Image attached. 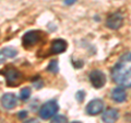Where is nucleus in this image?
I'll return each instance as SVG.
<instances>
[{"instance_id": "17", "label": "nucleus", "mask_w": 131, "mask_h": 123, "mask_svg": "<svg viewBox=\"0 0 131 123\" xmlns=\"http://www.w3.org/2000/svg\"><path fill=\"white\" fill-rule=\"evenodd\" d=\"M27 117V112L26 111H20L18 113V118L20 119V120H23V119H25Z\"/></svg>"}, {"instance_id": "7", "label": "nucleus", "mask_w": 131, "mask_h": 123, "mask_svg": "<svg viewBox=\"0 0 131 123\" xmlns=\"http://www.w3.org/2000/svg\"><path fill=\"white\" fill-rule=\"evenodd\" d=\"M104 109V102L101 99H94L92 101H90L86 108H85V112L89 116H97L100 114Z\"/></svg>"}, {"instance_id": "1", "label": "nucleus", "mask_w": 131, "mask_h": 123, "mask_svg": "<svg viewBox=\"0 0 131 123\" xmlns=\"http://www.w3.org/2000/svg\"><path fill=\"white\" fill-rule=\"evenodd\" d=\"M112 78L117 85L131 87V53L124 54L112 69Z\"/></svg>"}, {"instance_id": "12", "label": "nucleus", "mask_w": 131, "mask_h": 123, "mask_svg": "<svg viewBox=\"0 0 131 123\" xmlns=\"http://www.w3.org/2000/svg\"><path fill=\"white\" fill-rule=\"evenodd\" d=\"M1 55L6 56V57H9V58H13V57H15L16 55H18V51L13 47H10V46L3 47L1 50Z\"/></svg>"}, {"instance_id": "3", "label": "nucleus", "mask_w": 131, "mask_h": 123, "mask_svg": "<svg viewBox=\"0 0 131 123\" xmlns=\"http://www.w3.org/2000/svg\"><path fill=\"white\" fill-rule=\"evenodd\" d=\"M59 110V106L55 100L47 101L40 107L39 109V117L43 120H49L54 118Z\"/></svg>"}, {"instance_id": "13", "label": "nucleus", "mask_w": 131, "mask_h": 123, "mask_svg": "<svg viewBox=\"0 0 131 123\" xmlns=\"http://www.w3.org/2000/svg\"><path fill=\"white\" fill-rule=\"evenodd\" d=\"M47 71H48V72H50V73H54V74H57V73H58V71H59V67H58V60L52 59L50 63L48 64Z\"/></svg>"}, {"instance_id": "9", "label": "nucleus", "mask_w": 131, "mask_h": 123, "mask_svg": "<svg viewBox=\"0 0 131 123\" xmlns=\"http://www.w3.org/2000/svg\"><path fill=\"white\" fill-rule=\"evenodd\" d=\"M68 47V44L62 39H56L51 42L50 45V52L52 54H61L63 53Z\"/></svg>"}, {"instance_id": "11", "label": "nucleus", "mask_w": 131, "mask_h": 123, "mask_svg": "<svg viewBox=\"0 0 131 123\" xmlns=\"http://www.w3.org/2000/svg\"><path fill=\"white\" fill-rule=\"evenodd\" d=\"M112 99L115 102H124L127 99V92L126 90L122 88V87H116L113 91H112Z\"/></svg>"}, {"instance_id": "10", "label": "nucleus", "mask_w": 131, "mask_h": 123, "mask_svg": "<svg viewBox=\"0 0 131 123\" xmlns=\"http://www.w3.org/2000/svg\"><path fill=\"white\" fill-rule=\"evenodd\" d=\"M118 118H119L118 110L115 108H108L105 110V112L102 116V120L106 123H114L118 120Z\"/></svg>"}, {"instance_id": "4", "label": "nucleus", "mask_w": 131, "mask_h": 123, "mask_svg": "<svg viewBox=\"0 0 131 123\" xmlns=\"http://www.w3.org/2000/svg\"><path fill=\"white\" fill-rule=\"evenodd\" d=\"M40 38H42V32L40 31H37V30L28 31L22 38L23 46L25 48H31L33 46H35L40 41Z\"/></svg>"}, {"instance_id": "15", "label": "nucleus", "mask_w": 131, "mask_h": 123, "mask_svg": "<svg viewBox=\"0 0 131 123\" xmlns=\"http://www.w3.org/2000/svg\"><path fill=\"white\" fill-rule=\"evenodd\" d=\"M84 98H85V92L83 90H79V91L75 93V99L78 102H83Z\"/></svg>"}, {"instance_id": "8", "label": "nucleus", "mask_w": 131, "mask_h": 123, "mask_svg": "<svg viewBox=\"0 0 131 123\" xmlns=\"http://www.w3.org/2000/svg\"><path fill=\"white\" fill-rule=\"evenodd\" d=\"M16 103H18V98L14 93L8 92V93H3L1 97V104L5 109L7 110H11L16 107Z\"/></svg>"}, {"instance_id": "6", "label": "nucleus", "mask_w": 131, "mask_h": 123, "mask_svg": "<svg viewBox=\"0 0 131 123\" xmlns=\"http://www.w3.org/2000/svg\"><path fill=\"white\" fill-rule=\"evenodd\" d=\"M124 24V17L120 12H114L106 19V27L110 30H118Z\"/></svg>"}, {"instance_id": "14", "label": "nucleus", "mask_w": 131, "mask_h": 123, "mask_svg": "<svg viewBox=\"0 0 131 123\" xmlns=\"http://www.w3.org/2000/svg\"><path fill=\"white\" fill-rule=\"evenodd\" d=\"M30 97H31V89L28 88V87L22 88L21 91H20V99L23 100V101H25V100H27Z\"/></svg>"}, {"instance_id": "18", "label": "nucleus", "mask_w": 131, "mask_h": 123, "mask_svg": "<svg viewBox=\"0 0 131 123\" xmlns=\"http://www.w3.org/2000/svg\"><path fill=\"white\" fill-rule=\"evenodd\" d=\"M78 0H63V3L66 6H71V5H73L74 2H77Z\"/></svg>"}, {"instance_id": "5", "label": "nucleus", "mask_w": 131, "mask_h": 123, "mask_svg": "<svg viewBox=\"0 0 131 123\" xmlns=\"http://www.w3.org/2000/svg\"><path fill=\"white\" fill-rule=\"evenodd\" d=\"M90 81L94 88L96 89H100L102 87H104L105 84H106V75L105 74L100 71V69H94L90 73Z\"/></svg>"}, {"instance_id": "16", "label": "nucleus", "mask_w": 131, "mask_h": 123, "mask_svg": "<svg viewBox=\"0 0 131 123\" xmlns=\"http://www.w3.org/2000/svg\"><path fill=\"white\" fill-rule=\"evenodd\" d=\"M51 120H52V122H67L68 119L64 116H59V114H57V116H55Z\"/></svg>"}, {"instance_id": "2", "label": "nucleus", "mask_w": 131, "mask_h": 123, "mask_svg": "<svg viewBox=\"0 0 131 123\" xmlns=\"http://www.w3.org/2000/svg\"><path fill=\"white\" fill-rule=\"evenodd\" d=\"M2 75L6 78V83L9 87H15L21 83L22 75L19 72V69H16L12 65H8L5 68V71L2 72Z\"/></svg>"}]
</instances>
